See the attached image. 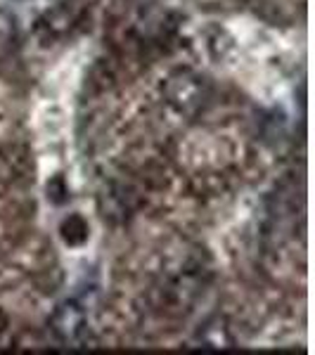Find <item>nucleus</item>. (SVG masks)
<instances>
[{
    "instance_id": "obj_4",
    "label": "nucleus",
    "mask_w": 315,
    "mask_h": 355,
    "mask_svg": "<svg viewBox=\"0 0 315 355\" xmlns=\"http://www.w3.org/2000/svg\"><path fill=\"white\" fill-rule=\"evenodd\" d=\"M17 3H33V0H17Z\"/></svg>"
},
{
    "instance_id": "obj_3",
    "label": "nucleus",
    "mask_w": 315,
    "mask_h": 355,
    "mask_svg": "<svg viewBox=\"0 0 315 355\" xmlns=\"http://www.w3.org/2000/svg\"><path fill=\"white\" fill-rule=\"evenodd\" d=\"M199 343L204 348H228L232 343L228 327H223L221 322H209L199 329Z\"/></svg>"
},
{
    "instance_id": "obj_1",
    "label": "nucleus",
    "mask_w": 315,
    "mask_h": 355,
    "mask_svg": "<svg viewBox=\"0 0 315 355\" xmlns=\"http://www.w3.org/2000/svg\"><path fill=\"white\" fill-rule=\"evenodd\" d=\"M166 97H169L171 107L176 112L185 114V116H194L209 102L211 85L202 73L182 69V71H176L173 76H169V81H166Z\"/></svg>"
},
{
    "instance_id": "obj_2",
    "label": "nucleus",
    "mask_w": 315,
    "mask_h": 355,
    "mask_svg": "<svg viewBox=\"0 0 315 355\" xmlns=\"http://www.w3.org/2000/svg\"><path fill=\"white\" fill-rule=\"evenodd\" d=\"M50 327L53 334L67 346H78L88 336V315H85L83 306L74 299L62 301L55 308L53 318H50Z\"/></svg>"
}]
</instances>
